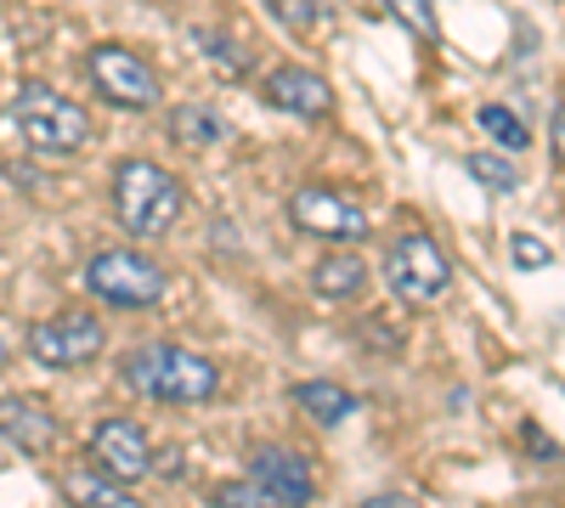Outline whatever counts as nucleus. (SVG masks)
Returning <instances> with one entry per match:
<instances>
[{"label":"nucleus","instance_id":"15","mask_svg":"<svg viewBox=\"0 0 565 508\" xmlns=\"http://www.w3.org/2000/svg\"><path fill=\"white\" fill-rule=\"evenodd\" d=\"M63 497H68V502H108V508H130V480L108 475L103 464H97V469H74V475H63Z\"/></svg>","mask_w":565,"mask_h":508},{"label":"nucleus","instance_id":"24","mask_svg":"<svg viewBox=\"0 0 565 508\" xmlns=\"http://www.w3.org/2000/svg\"><path fill=\"white\" fill-rule=\"evenodd\" d=\"M548 153H554V164H565V102L554 108V125H548Z\"/></svg>","mask_w":565,"mask_h":508},{"label":"nucleus","instance_id":"11","mask_svg":"<svg viewBox=\"0 0 565 508\" xmlns=\"http://www.w3.org/2000/svg\"><path fill=\"white\" fill-rule=\"evenodd\" d=\"M249 475H255L277 502H289V508L311 502V491H317L311 464H306L300 452H289V446H255V452H249Z\"/></svg>","mask_w":565,"mask_h":508},{"label":"nucleus","instance_id":"7","mask_svg":"<svg viewBox=\"0 0 565 508\" xmlns=\"http://www.w3.org/2000/svg\"><path fill=\"white\" fill-rule=\"evenodd\" d=\"M103 345H108V334H103V322L90 316V311L45 316V322H34L29 339H23V350H29L40 367H52V374H74V367L97 361Z\"/></svg>","mask_w":565,"mask_h":508},{"label":"nucleus","instance_id":"1","mask_svg":"<svg viewBox=\"0 0 565 508\" xmlns=\"http://www.w3.org/2000/svg\"><path fill=\"white\" fill-rule=\"evenodd\" d=\"M119 379L125 390L164 401V407H199L221 390V367L186 345H136L119 361Z\"/></svg>","mask_w":565,"mask_h":508},{"label":"nucleus","instance_id":"26","mask_svg":"<svg viewBox=\"0 0 565 508\" xmlns=\"http://www.w3.org/2000/svg\"><path fill=\"white\" fill-rule=\"evenodd\" d=\"M7 361H12V345H7V334H0V374H7Z\"/></svg>","mask_w":565,"mask_h":508},{"label":"nucleus","instance_id":"20","mask_svg":"<svg viewBox=\"0 0 565 508\" xmlns=\"http://www.w3.org/2000/svg\"><path fill=\"white\" fill-rule=\"evenodd\" d=\"M271 18L295 34H322L328 29V7L322 0H271Z\"/></svg>","mask_w":565,"mask_h":508},{"label":"nucleus","instance_id":"5","mask_svg":"<svg viewBox=\"0 0 565 508\" xmlns=\"http://www.w3.org/2000/svg\"><path fill=\"white\" fill-rule=\"evenodd\" d=\"M85 289L97 294L103 305L141 311V305H159L170 294V277H164L159 260L136 255V249H103V255H90V266H85Z\"/></svg>","mask_w":565,"mask_h":508},{"label":"nucleus","instance_id":"25","mask_svg":"<svg viewBox=\"0 0 565 508\" xmlns=\"http://www.w3.org/2000/svg\"><path fill=\"white\" fill-rule=\"evenodd\" d=\"M526 441H532V452L543 457V464H554V457H559V452H554V441H548V435H543L537 424H526Z\"/></svg>","mask_w":565,"mask_h":508},{"label":"nucleus","instance_id":"8","mask_svg":"<svg viewBox=\"0 0 565 508\" xmlns=\"http://www.w3.org/2000/svg\"><path fill=\"white\" fill-rule=\"evenodd\" d=\"M289 220H295V233L322 238V244H362L367 238V209L340 187H300L289 198Z\"/></svg>","mask_w":565,"mask_h":508},{"label":"nucleus","instance_id":"21","mask_svg":"<svg viewBox=\"0 0 565 508\" xmlns=\"http://www.w3.org/2000/svg\"><path fill=\"white\" fill-rule=\"evenodd\" d=\"M385 7L413 40H441V18H436L430 0H385Z\"/></svg>","mask_w":565,"mask_h":508},{"label":"nucleus","instance_id":"16","mask_svg":"<svg viewBox=\"0 0 565 508\" xmlns=\"http://www.w3.org/2000/svg\"><path fill=\"white\" fill-rule=\"evenodd\" d=\"M170 130L181 136V142H193V148H215V142H226L221 114H210V108H199V102L175 108V114H170Z\"/></svg>","mask_w":565,"mask_h":508},{"label":"nucleus","instance_id":"22","mask_svg":"<svg viewBox=\"0 0 565 508\" xmlns=\"http://www.w3.org/2000/svg\"><path fill=\"white\" fill-rule=\"evenodd\" d=\"M509 260L521 266V271H543V266L554 260V249H548V244H537L532 233H509Z\"/></svg>","mask_w":565,"mask_h":508},{"label":"nucleus","instance_id":"4","mask_svg":"<svg viewBox=\"0 0 565 508\" xmlns=\"http://www.w3.org/2000/svg\"><path fill=\"white\" fill-rule=\"evenodd\" d=\"M380 277L391 283V294L407 300V305H436V300H447V289H452V266H447V255L436 249L430 233H413V226L385 244V266H380Z\"/></svg>","mask_w":565,"mask_h":508},{"label":"nucleus","instance_id":"3","mask_svg":"<svg viewBox=\"0 0 565 508\" xmlns=\"http://www.w3.org/2000/svg\"><path fill=\"white\" fill-rule=\"evenodd\" d=\"M12 125L18 136L45 153V159H74L85 142H90V114L68 97H57L45 79H23L18 97H12Z\"/></svg>","mask_w":565,"mask_h":508},{"label":"nucleus","instance_id":"2","mask_svg":"<svg viewBox=\"0 0 565 508\" xmlns=\"http://www.w3.org/2000/svg\"><path fill=\"white\" fill-rule=\"evenodd\" d=\"M181 209H186V193H181V181H175L164 164H153V159H125V164L114 170V215H119L125 233H136V238H164L170 226L181 220Z\"/></svg>","mask_w":565,"mask_h":508},{"label":"nucleus","instance_id":"18","mask_svg":"<svg viewBox=\"0 0 565 508\" xmlns=\"http://www.w3.org/2000/svg\"><path fill=\"white\" fill-rule=\"evenodd\" d=\"M463 170L476 175L487 193H514V187H521V164L509 159V148H503V153H469Z\"/></svg>","mask_w":565,"mask_h":508},{"label":"nucleus","instance_id":"13","mask_svg":"<svg viewBox=\"0 0 565 508\" xmlns=\"http://www.w3.org/2000/svg\"><path fill=\"white\" fill-rule=\"evenodd\" d=\"M289 396H295V407L306 412V419L322 424V430H340L351 412H362V401H356L345 385H334V379H306V385H295Z\"/></svg>","mask_w":565,"mask_h":508},{"label":"nucleus","instance_id":"12","mask_svg":"<svg viewBox=\"0 0 565 508\" xmlns=\"http://www.w3.org/2000/svg\"><path fill=\"white\" fill-rule=\"evenodd\" d=\"M0 441H12L18 452H45L57 441L52 407L34 396H0Z\"/></svg>","mask_w":565,"mask_h":508},{"label":"nucleus","instance_id":"17","mask_svg":"<svg viewBox=\"0 0 565 508\" xmlns=\"http://www.w3.org/2000/svg\"><path fill=\"white\" fill-rule=\"evenodd\" d=\"M193 40H199V52H204V63H210L215 74H226V79H244V74H249V52H244L238 40H226V34H215V29H199Z\"/></svg>","mask_w":565,"mask_h":508},{"label":"nucleus","instance_id":"14","mask_svg":"<svg viewBox=\"0 0 565 508\" xmlns=\"http://www.w3.org/2000/svg\"><path fill=\"white\" fill-rule=\"evenodd\" d=\"M311 289L322 294V300H362L367 294V266H362V255H328V260H317L311 266Z\"/></svg>","mask_w":565,"mask_h":508},{"label":"nucleus","instance_id":"6","mask_svg":"<svg viewBox=\"0 0 565 508\" xmlns=\"http://www.w3.org/2000/svg\"><path fill=\"white\" fill-rule=\"evenodd\" d=\"M85 74H90V85H97V97H108L114 108L148 114L164 97L153 63L141 52H130V45H90V52H85Z\"/></svg>","mask_w":565,"mask_h":508},{"label":"nucleus","instance_id":"10","mask_svg":"<svg viewBox=\"0 0 565 508\" xmlns=\"http://www.w3.org/2000/svg\"><path fill=\"white\" fill-rule=\"evenodd\" d=\"M260 97H266V108L295 114V119H322L328 108H334V90H328V79L311 74V68H295V63L271 68V74L260 79Z\"/></svg>","mask_w":565,"mask_h":508},{"label":"nucleus","instance_id":"9","mask_svg":"<svg viewBox=\"0 0 565 508\" xmlns=\"http://www.w3.org/2000/svg\"><path fill=\"white\" fill-rule=\"evenodd\" d=\"M153 457L159 452H153L148 430H141L136 419H103L97 430H90V464H103L119 480H148Z\"/></svg>","mask_w":565,"mask_h":508},{"label":"nucleus","instance_id":"19","mask_svg":"<svg viewBox=\"0 0 565 508\" xmlns=\"http://www.w3.org/2000/svg\"><path fill=\"white\" fill-rule=\"evenodd\" d=\"M481 130L492 136V142L498 148H509V153H521V148H532V130L521 125V114H514V108H503V102H481Z\"/></svg>","mask_w":565,"mask_h":508},{"label":"nucleus","instance_id":"23","mask_svg":"<svg viewBox=\"0 0 565 508\" xmlns=\"http://www.w3.org/2000/svg\"><path fill=\"white\" fill-rule=\"evenodd\" d=\"M215 502H232V508H266V502H277V497H271V491L249 475V480H232V486H221V491H215Z\"/></svg>","mask_w":565,"mask_h":508}]
</instances>
